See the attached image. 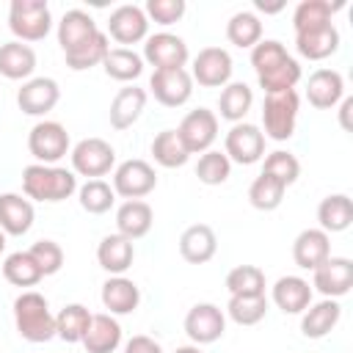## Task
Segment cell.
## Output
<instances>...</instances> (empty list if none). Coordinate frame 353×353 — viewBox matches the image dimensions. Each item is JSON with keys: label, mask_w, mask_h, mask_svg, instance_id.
Returning a JSON list of instances; mask_svg holds the SVG:
<instances>
[{"label": "cell", "mask_w": 353, "mask_h": 353, "mask_svg": "<svg viewBox=\"0 0 353 353\" xmlns=\"http://www.w3.org/2000/svg\"><path fill=\"white\" fill-rule=\"evenodd\" d=\"M251 66L265 94L290 91L301 80V63L276 39H262L256 47H251Z\"/></svg>", "instance_id": "cell-1"}, {"label": "cell", "mask_w": 353, "mask_h": 353, "mask_svg": "<svg viewBox=\"0 0 353 353\" xmlns=\"http://www.w3.org/2000/svg\"><path fill=\"white\" fill-rule=\"evenodd\" d=\"M22 190L33 201H63L72 193H77V174L61 165H41L30 163L22 168Z\"/></svg>", "instance_id": "cell-2"}, {"label": "cell", "mask_w": 353, "mask_h": 353, "mask_svg": "<svg viewBox=\"0 0 353 353\" xmlns=\"http://www.w3.org/2000/svg\"><path fill=\"white\" fill-rule=\"evenodd\" d=\"M14 325L17 334L33 345L50 342L55 336V314L50 312V303L41 292L25 290L14 301Z\"/></svg>", "instance_id": "cell-3"}, {"label": "cell", "mask_w": 353, "mask_h": 353, "mask_svg": "<svg viewBox=\"0 0 353 353\" xmlns=\"http://www.w3.org/2000/svg\"><path fill=\"white\" fill-rule=\"evenodd\" d=\"M8 28L17 41H41L52 30V14L44 0H11Z\"/></svg>", "instance_id": "cell-4"}, {"label": "cell", "mask_w": 353, "mask_h": 353, "mask_svg": "<svg viewBox=\"0 0 353 353\" xmlns=\"http://www.w3.org/2000/svg\"><path fill=\"white\" fill-rule=\"evenodd\" d=\"M298 91H279V94H265L262 102V127H265V138L270 141H290L298 124Z\"/></svg>", "instance_id": "cell-5"}, {"label": "cell", "mask_w": 353, "mask_h": 353, "mask_svg": "<svg viewBox=\"0 0 353 353\" xmlns=\"http://www.w3.org/2000/svg\"><path fill=\"white\" fill-rule=\"evenodd\" d=\"M69 132L61 121H36L33 130L28 132V152L36 157L41 165H55L61 157L69 154Z\"/></svg>", "instance_id": "cell-6"}, {"label": "cell", "mask_w": 353, "mask_h": 353, "mask_svg": "<svg viewBox=\"0 0 353 353\" xmlns=\"http://www.w3.org/2000/svg\"><path fill=\"white\" fill-rule=\"evenodd\" d=\"M72 171L77 176L99 179L116 165V149L105 138H83L72 146Z\"/></svg>", "instance_id": "cell-7"}, {"label": "cell", "mask_w": 353, "mask_h": 353, "mask_svg": "<svg viewBox=\"0 0 353 353\" xmlns=\"http://www.w3.org/2000/svg\"><path fill=\"white\" fill-rule=\"evenodd\" d=\"M223 154L229 157V163H240V165H254L265 157V135L256 124L251 121H237L229 127L226 141H223Z\"/></svg>", "instance_id": "cell-8"}, {"label": "cell", "mask_w": 353, "mask_h": 353, "mask_svg": "<svg viewBox=\"0 0 353 353\" xmlns=\"http://www.w3.org/2000/svg\"><path fill=\"white\" fill-rule=\"evenodd\" d=\"M232 72H234V61H232L229 50H223V47L199 50V55L193 58V66H190V77L201 88H223L226 83H232Z\"/></svg>", "instance_id": "cell-9"}, {"label": "cell", "mask_w": 353, "mask_h": 353, "mask_svg": "<svg viewBox=\"0 0 353 353\" xmlns=\"http://www.w3.org/2000/svg\"><path fill=\"white\" fill-rule=\"evenodd\" d=\"M176 135L185 143L188 154H204L212 149V143L218 138V116L207 108H196V110L185 113V119L176 127Z\"/></svg>", "instance_id": "cell-10"}, {"label": "cell", "mask_w": 353, "mask_h": 353, "mask_svg": "<svg viewBox=\"0 0 353 353\" xmlns=\"http://www.w3.org/2000/svg\"><path fill=\"white\" fill-rule=\"evenodd\" d=\"M110 188H113L116 196H121L127 201L130 199H143L157 188V174L146 160L132 157V160H124V163L116 165Z\"/></svg>", "instance_id": "cell-11"}, {"label": "cell", "mask_w": 353, "mask_h": 353, "mask_svg": "<svg viewBox=\"0 0 353 353\" xmlns=\"http://www.w3.org/2000/svg\"><path fill=\"white\" fill-rule=\"evenodd\" d=\"M226 331V314L215 303H196L185 314V334L193 345H212Z\"/></svg>", "instance_id": "cell-12"}, {"label": "cell", "mask_w": 353, "mask_h": 353, "mask_svg": "<svg viewBox=\"0 0 353 353\" xmlns=\"http://www.w3.org/2000/svg\"><path fill=\"white\" fill-rule=\"evenodd\" d=\"M141 58L154 69H185L190 52H188L185 39H179L176 33H165L163 30V33L146 36Z\"/></svg>", "instance_id": "cell-13"}, {"label": "cell", "mask_w": 353, "mask_h": 353, "mask_svg": "<svg viewBox=\"0 0 353 353\" xmlns=\"http://www.w3.org/2000/svg\"><path fill=\"white\" fill-rule=\"evenodd\" d=\"M149 91L165 108H179L193 97V77L188 69H154L149 77Z\"/></svg>", "instance_id": "cell-14"}, {"label": "cell", "mask_w": 353, "mask_h": 353, "mask_svg": "<svg viewBox=\"0 0 353 353\" xmlns=\"http://www.w3.org/2000/svg\"><path fill=\"white\" fill-rule=\"evenodd\" d=\"M353 287V262L347 256H328L320 268L312 270V290L323 298H342Z\"/></svg>", "instance_id": "cell-15"}, {"label": "cell", "mask_w": 353, "mask_h": 353, "mask_svg": "<svg viewBox=\"0 0 353 353\" xmlns=\"http://www.w3.org/2000/svg\"><path fill=\"white\" fill-rule=\"evenodd\" d=\"M108 36L119 44H138V41H146L149 36V19L143 14L141 6H132V3H124L119 8L110 11L108 17Z\"/></svg>", "instance_id": "cell-16"}, {"label": "cell", "mask_w": 353, "mask_h": 353, "mask_svg": "<svg viewBox=\"0 0 353 353\" xmlns=\"http://www.w3.org/2000/svg\"><path fill=\"white\" fill-rule=\"evenodd\" d=\"M61 99V88L52 77H30L17 91V105L28 116H47Z\"/></svg>", "instance_id": "cell-17"}, {"label": "cell", "mask_w": 353, "mask_h": 353, "mask_svg": "<svg viewBox=\"0 0 353 353\" xmlns=\"http://www.w3.org/2000/svg\"><path fill=\"white\" fill-rule=\"evenodd\" d=\"M345 97V80L336 69H314L306 80V99L317 110H331Z\"/></svg>", "instance_id": "cell-18"}, {"label": "cell", "mask_w": 353, "mask_h": 353, "mask_svg": "<svg viewBox=\"0 0 353 353\" xmlns=\"http://www.w3.org/2000/svg\"><path fill=\"white\" fill-rule=\"evenodd\" d=\"M295 50L301 58L309 61H325L339 50V30L334 22H325L320 28H309L295 33Z\"/></svg>", "instance_id": "cell-19"}, {"label": "cell", "mask_w": 353, "mask_h": 353, "mask_svg": "<svg viewBox=\"0 0 353 353\" xmlns=\"http://www.w3.org/2000/svg\"><path fill=\"white\" fill-rule=\"evenodd\" d=\"M331 256V234H325L320 226L303 229L292 243V259L301 270H314Z\"/></svg>", "instance_id": "cell-20"}, {"label": "cell", "mask_w": 353, "mask_h": 353, "mask_svg": "<svg viewBox=\"0 0 353 353\" xmlns=\"http://www.w3.org/2000/svg\"><path fill=\"white\" fill-rule=\"evenodd\" d=\"M36 218L33 201L22 193H3L0 196V229L11 237H22L30 232Z\"/></svg>", "instance_id": "cell-21"}, {"label": "cell", "mask_w": 353, "mask_h": 353, "mask_svg": "<svg viewBox=\"0 0 353 353\" xmlns=\"http://www.w3.org/2000/svg\"><path fill=\"white\" fill-rule=\"evenodd\" d=\"M97 30H99V28H97V22H94V17H91L88 11H83V8H69V11L61 17V22H58V44H61L63 55H69V52H74L77 47H83Z\"/></svg>", "instance_id": "cell-22"}, {"label": "cell", "mask_w": 353, "mask_h": 353, "mask_svg": "<svg viewBox=\"0 0 353 353\" xmlns=\"http://www.w3.org/2000/svg\"><path fill=\"white\" fill-rule=\"evenodd\" d=\"M270 301L284 314H303L312 303V284L301 276H281L270 290Z\"/></svg>", "instance_id": "cell-23"}, {"label": "cell", "mask_w": 353, "mask_h": 353, "mask_svg": "<svg viewBox=\"0 0 353 353\" xmlns=\"http://www.w3.org/2000/svg\"><path fill=\"white\" fill-rule=\"evenodd\" d=\"M215 251H218V237H215L212 226H207V223H193L179 234V254L190 265L210 262L215 256Z\"/></svg>", "instance_id": "cell-24"}, {"label": "cell", "mask_w": 353, "mask_h": 353, "mask_svg": "<svg viewBox=\"0 0 353 353\" xmlns=\"http://www.w3.org/2000/svg\"><path fill=\"white\" fill-rule=\"evenodd\" d=\"M102 306L108 309V314H132L141 303V290L132 279L127 276H110L105 284H102Z\"/></svg>", "instance_id": "cell-25"}, {"label": "cell", "mask_w": 353, "mask_h": 353, "mask_svg": "<svg viewBox=\"0 0 353 353\" xmlns=\"http://www.w3.org/2000/svg\"><path fill=\"white\" fill-rule=\"evenodd\" d=\"M132 259H135V245H132V240L121 237L119 232L116 234H105L99 240V245H97V262L110 276H124L130 270Z\"/></svg>", "instance_id": "cell-26"}, {"label": "cell", "mask_w": 353, "mask_h": 353, "mask_svg": "<svg viewBox=\"0 0 353 353\" xmlns=\"http://www.w3.org/2000/svg\"><path fill=\"white\" fill-rule=\"evenodd\" d=\"M342 317V306L334 298H323L320 303H309V309L301 314V334L306 339H323L328 336Z\"/></svg>", "instance_id": "cell-27"}, {"label": "cell", "mask_w": 353, "mask_h": 353, "mask_svg": "<svg viewBox=\"0 0 353 353\" xmlns=\"http://www.w3.org/2000/svg\"><path fill=\"white\" fill-rule=\"evenodd\" d=\"M88 353H113L121 345V325L113 314L102 312V314H91V323L83 334L80 342Z\"/></svg>", "instance_id": "cell-28"}, {"label": "cell", "mask_w": 353, "mask_h": 353, "mask_svg": "<svg viewBox=\"0 0 353 353\" xmlns=\"http://www.w3.org/2000/svg\"><path fill=\"white\" fill-rule=\"evenodd\" d=\"M154 223V212L143 199H130L116 210V232L127 240H141L149 234Z\"/></svg>", "instance_id": "cell-29"}, {"label": "cell", "mask_w": 353, "mask_h": 353, "mask_svg": "<svg viewBox=\"0 0 353 353\" xmlns=\"http://www.w3.org/2000/svg\"><path fill=\"white\" fill-rule=\"evenodd\" d=\"M143 108H146V91H143V88H138V85H124V88H119V94L113 97L110 110H108L110 127H113V130H127V127H132V124L141 119Z\"/></svg>", "instance_id": "cell-30"}, {"label": "cell", "mask_w": 353, "mask_h": 353, "mask_svg": "<svg viewBox=\"0 0 353 353\" xmlns=\"http://www.w3.org/2000/svg\"><path fill=\"white\" fill-rule=\"evenodd\" d=\"M36 72V52L30 44L22 41H6L0 44V74L6 80H30V74Z\"/></svg>", "instance_id": "cell-31"}, {"label": "cell", "mask_w": 353, "mask_h": 353, "mask_svg": "<svg viewBox=\"0 0 353 353\" xmlns=\"http://www.w3.org/2000/svg\"><path fill=\"white\" fill-rule=\"evenodd\" d=\"M317 221L325 234L345 232L353 223V201L347 193H331L317 204Z\"/></svg>", "instance_id": "cell-32"}, {"label": "cell", "mask_w": 353, "mask_h": 353, "mask_svg": "<svg viewBox=\"0 0 353 353\" xmlns=\"http://www.w3.org/2000/svg\"><path fill=\"white\" fill-rule=\"evenodd\" d=\"M102 69L110 80H119V83H132L143 74V58L130 50V47H110L105 61H102Z\"/></svg>", "instance_id": "cell-33"}, {"label": "cell", "mask_w": 353, "mask_h": 353, "mask_svg": "<svg viewBox=\"0 0 353 353\" xmlns=\"http://www.w3.org/2000/svg\"><path fill=\"white\" fill-rule=\"evenodd\" d=\"M254 105V91L251 85L245 83H226L221 88V97H218V110H221V119L237 124L245 119V113L251 110Z\"/></svg>", "instance_id": "cell-34"}, {"label": "cell", "mask_w": 353, "mask_h": 353, "mask_svg": "<svg viewBox=\"0 0 353 353\" xmlns=\"http://www.w3.org/2000/svg\"><path fill=\"white\" fill-rule=\"evenodd\" d=\"M88 323H91V312L83 303H66L55 314V336L69 345H77V342H83Z\"/></svg>", "instance_id": "cell-35"}, {"label": "cell", "mask_w": 353, "mask_h": 353, "mask_svg": "<svg viewBox=\"0 0 353 353\" xmlns=\"http://www.w3.org/2000/svg\"><path fill=\"white\" fill-rule=\"evenodd\" d=\"M226 39L240 47V50H251L262 41V22L254 11H237L229 17L226 22Z\"/></svg>", "instance_id": "cell-36"}, {"label": "cell", "mask_w": 353, "mask_h": 353, "mask_svg": "<svg viewBox=\"0 0 353 353\" xmlns=\"http://www.w3.org/2000/svg\"><path fill=\"white\" fill-rule=\"evenodd\" d=\"M152 157L163 168H182L190 160V154H188L185 143L179 141L176 130H160L154 135V141H152Z\"/></svg>", "instance_id": "cell-37"}, {"label": "cell", "mask_w": 353, "mask_h": 353, "mask_svg": "<svg viewBox=\"0 0 353 353\" xmlns=\"http://www.w3.org/2000/svg\"><path fill=\"white\" fill-rule=\"evenodd\" d=\"M3 279L14 287H36L44 276L28 251H14L3 259Z\"/></svg>", "instance_id": "cell-38"}, {"label": "cell", "mask_w": 353, "mask_h": 353, "mask_svg": "<svg viewBox=\"0 0 353 353\" xmlns=\"http://www.w3.org/2000/svg\"><path fill=\"white\" fill-rule=\"evenodd\" d=\"M108 50H110L108 33L97 30L83 47H77L74 52H69V55H63V58H66V66H69L72 72H85V69H91V66H102Z\"/></svg>", "instance_id": "cell-39"}, {"label": "cell", "mask_w": 353, "mask_h": 353, "mask_svg": "<svg viewBox=\"0 0 353 353\" xmlns=\"http://www.w3.org/2000/svg\"><path fill=\"white\" fill-rule=\"evenodd\" d=\"M284 193H287V188H284L281 182H276V179L268 176V174H259V176L251 182V188H248V201H251V207L259 210V212H273V210L281 207Z\"/></svg>", "instance_id": "cell-40"}, {"label": "cell", "mask_w": 353, "mask_h": 353, "mask_svg": "<svg viewBox=\"0 0 353 353\" xmlns=\"http://www.w3.org/2000/svg\"><path fill=\"white\" fill-rule=\"evenodd\" d=\"M226 314L237 325H256L268 314V298L265 295H229Z\"/></svg>", "instance_id": "cell-41"}, {"label": "cell", "mask_w": 353, "mask_h": 353, "mask_svg": "<svg viewBox=\"0 0 353 353\" xmlns=\"http://www.w3.org/2000/svg\"><path fill=\"white\" fill-rule=\"evenodd\" d=\"M336 6H331L328 0H301L292 11V30H309V28H320L325 22H331Z\"/></svg>", "instance_id": "cell-42"}, {"label": "cell", "mask_w": 353, "mask_h": 353, "mask_svg": "<svg viewBox=\"0 0 353 353\" xmlns=\"http://www.w3.org/2000/svg\"><path fill=\"white\" fill-rule=\"evenodd\" d=\"M229 295H265V273L256 265H237L226 273Z\"/></svg>", "instance_id": "cell-43"}, {"label": "cell", "mask_w": 353, "mask_h": 353, "mask_svg": "<svg viewBox=\"0 0 353 353\" xmlns=\"http://www.w3.org/2000/svg\"><path fill=\"white\" fill-rule=\"evenodd\" d=\"M77 199H80V207L88 215H102V212H108L113 207L116 193L105 179H88L85 185L77 188Z\"/></svg>", "instance_id": "cell-44"}, {"label": "cell", "mask_w": 353, "mask_h": 353, "mask_svg": "<svg viewBox=\"0 0 353 353\" xmlns=\"http://www.w3.org/2000/svg\"><path fill=\"white\" fill-rule=\"evenodd\" d=\"M262 174H268V176H273L276 182H281L284 188H290V185H295L298 176H301V163H298V157H295L292 152L276 149V152H270V154L265 157Z\"/></svg>", "instance_id": "cell-45"}, {"label": "cell", "mask_w": 353, "mask_h": 353, "mask_svg": "<svg viewBox=\"0 0 353 353\" xmlns=\"http://www.w3.org/2000/svg\"><path fill=\"white\" fill-rule=\"evenodd\" d=\"M229 174H232V163H229V157H226L223 152H218V149L204 152V154L199 157V163H196V176H199V182H204V185H223V182L229 179Z\"/></svg>", "instance_id": "cell-46"}, {"label": "cell", "mask_w": 353, "mask_h": 353, "mask_svg": "<svg viewBox=\"0 0 353 353\" xmlns=\"http://www.w3.org/2000/svg\"><path fill=\"white\" fill-rule=\"evenodd\" d=\"M28 254L36 259L41 276H55L61 268H63V248L55 243V240H36Z\"/></svg>", "instance_id": "cell-47"}, {"label": "cell", "mask_w": 353, "mask_h": 353, "mask_svg": "<svg viewBox=\"0 0 353 353\" xmlns=\"http://www.w3.org/2000/svg\"><path fill=\"white\" fill-rule=\"evenodd\" d=\"M185 11H188L185 0H146L143 8L146 19H154L157 25H174L185 17Z\"/></svg>", "instance_id": "cell-48"}, {"label": "cell", "mask_w": 353, "mask_h": 353, "mask_svg": "<svg viewBox=\"0 0 353 353\" xmlns=\"http://www.w3.org/2000/svg\"><path fill=\"white\" fill-rule=\"evenodd\" d=\"M124 353H163V347H160V342H154L152 336H146V334H135L132 339H127Z\"/></svg>", "instance_id": "cell-49"}, {"label": "cell", "mask_w": 353, "mask_h": 353, "mask_svg": "<svg viewBox=\"0 0 353 353\" xmlns=\"http://www.w3.org/2000/svg\"><path fill=\"white\" fill-rule=\"evenodd\" d=\"M350 110H353V97H342V105H339V124H342V130H350Z\"/></svg>", "instance_id": "cell-50"}, {"label": "cell", "mask_w": 353, "mask_h": 353, "mask_svg": "<svg viewBox=\"0 0 353 353\" xmlns=\"http://www.w3.org/2000/svg\"><path fill=\"white\" fill-rule=\"evenodd\" d=\"M254 6H256V11H265V14H279V11L284 8V3H276V6H268V3H262V0H256Z\"/></svg>", "instance_id": "cell-51"}, {"label": "cell", "mask_w": 353, "mask_h": 353, "mask_svg": "<svg viewBox=\"0 0 353 353\" xmlns=\"http://www.w3.org/2000/svg\"><path fill=\"white\" fill-rule=\"evenodd\" d=\"M174 353H201V347H199V345H182V347H176Z\"/></svg>", "instance_id": "cell-52"}, {"label": "cell", "mask_w": 353, "mask_h": 353, "mask_svg": "<svg viewBox=\"0 0 353 353\" xmlns=\"http://www.w3.org/2000/svg\"><path fill=\"white\" fill-rule=\"evenodd\" d=\"M3 248H6V232L0 229V254H3Z\"/></svg>", "instance_id": "cell-53"}]
</instances>
